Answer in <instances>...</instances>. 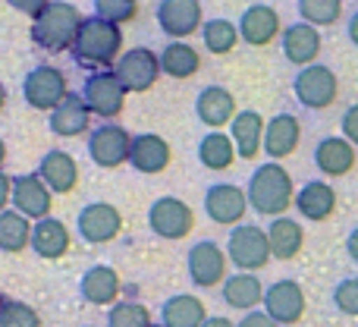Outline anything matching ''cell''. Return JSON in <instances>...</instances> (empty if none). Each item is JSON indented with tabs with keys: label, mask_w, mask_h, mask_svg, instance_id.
Segmentation results:
<instances>
[{
	"label": "cell",
	"mask_w": 358,
	"mask_h": 327,
	"mask_svg": "<svg viewBox=\"0 0 358 327\" xmlns=\"http://www.w3.org/2000/svg\"><path fill=\"white\" fill-rule=\"evenodd\" d=\"M73 57L79 67H88L94 73L107 67H117V60L123 57V29L101 16L82 19V29L73 44Z\"/></svg>",
	"instance_id": "1"
},
{
	"label": "cell",
	"mask_w": 358,
	"mask_h": 327,
	"mask_svg": "<svg viewBox=\"0 0 358 327\" xmlns=\"http://www.w3.org/2000/svg\"><path fill=\"white\" fill-rule=\"evenodd\" d=\"M248 204L264 217H283L286 208L296 204V186L286 167H280L277 161L261 164L258 170L248 179Z\"/></svg>",
	"instance_id": "2"
},
{
	"label": "cell",
	"mask_w": 358,
	"mask_h": 327,
	"mask_svg": "<svg viewBox=\"0 0 358 327\" xmlns=\"http://www.w3.org/2000/svg\"><path fill=\"white\" fill-rule=\"evenodd\" d=\"M82 13L66 0H50L38 19H31V41L41 50L60 54V50H73L76 35L82 29Z\"/></svg>",
	"instance_id": "3"
},
{
	"label": "cell",
	"mask_w": 358,
	"mask_h": 327,
	"mask_svg": "<svg viewBox=\"0 0 358 327\" xmlns=\"http://www.w3.org/2000/svg\"><path fill=\"white\" fill-rule=\"evenodd\" d=\"M227 255L239 271H252V274L261 271V267L273 258L267 230L255 227V223H239V227H233L229 230V239H227Z\"/></svg>",
	"instance_id": "4"
},
{
	"label": "cell",
	"mask_w": 358,
	"mask_h": 327,
	"mask_svg": "<svg viewBox=\"0 0 358 327\" xmlns=\"http://www.w3.org/2000/svg\"><path fill=\"white\" fill-rule=\"evenodd\" d=\"M292 92H296V101L308 111H327L330 104L340 95V79L330 67L324 63H311V67L299 69L296 79H292Z\"/></svg>",
	"instance_id": "5"
},
{
	"label": "cell",
	"mask_w": 358,
	"mask_h": 327,
	"mask_svg": "<svg viewBox=\"0 0 358 327\" xmlns=\"http://www.w3.org/2000/svg\"><path fill=\"white\" fill-rule=\"evenodd\" d=\"M66 95H69L66 76H63V69L50 67V63L35 67L22 79V98L35 111H57L66 101Z\"/></svg>",
	"instance_id": "6"
},
{
	"label": "cell",
	"mask_w": 358,
	"mask_h": 327,
	"mask_svg": "<svg viewBox=\"0 0 358 327\" xmlns=\"http://www.w3.org/2000/svg\"><path fill=\"white\" fill-rule=\"evenodd\" d=\"M82 98L92 107L94 117L113 120V117H120L126 107V85L120 82V76L113 73V69H98V73H92L85 79Z\"/></svg>",
	"instance_id": "7"
},
{
	"label": "cell",
	"mask_w": 358,
	"mask_h": 327,
	"mask_svg": "<svg viewBox=\"0 0 358 327\" xmlns=\"http://www.w3.org/2000/svg\"><path fill=\"white\" fill-rule=\"evenodd\" d=\"M148 227L161 239H185L195 227V214L182 198L164 195L148 208Z\"/></svg>",
	"instance_id": "8"
},
{
	"label": "cell",
	"mask_w": 358,
	"mask_h": 327,
	"mask_svg": "<svg viewBox=\"0 0 358 327\" xmlns=\"http://www.w3.org/2000/svg\"><path fill=\"white\" fill-rule=\"evenodd\" d=\"M113 73L120 76V82L126 85V92H136V95L148 92V88H155L157 76L164 73L161 54H155L151 48H132L117 60Z\"/></svg>",
	"instance_id": "9"
},
{
	"label": "cell",
	"mask_w": 358,
	"mask_h": 327,
	"mask_svg": "<svg viewBox=\"0 0 358 327\" xmlns=\"http://www.w3.org/2000/svg\"><path fill=\"white\" fill-rule=\"evenodd\" d=\"M76 230L85 242L92 246H104V242H113L123 230V214L117 211V204L110 202H92L79 211L76 217Z\"/></svg>",
	"instance_id": "10"
},
{
	"label": "cell",
	"mask_w": 358,
	"mask_h": 327,
	"mask_svg": "<svg viewBox=\"0 0 358 327\" xmlns=\"http://www.w3.org/2000/svg\"><path fill=\"white\" fill-rule=\"evenodd\" d=\"M227 261H229V255L210 239L195 242L189 249V255H185V267H189L192 284L201 286V290H210L220 280H227Z\"/></svg>",
	"instance_id": "11"
},
{
	"label": "cell",
	"mask_w": 358,
	"mask_h": 327,
	"mask_svg": "<svg viewBox=\"0 0 358 327\" xmlns=\"http://www.w3.org/2000/svg\"><path fill=\"white\" fill-rule=\"evenodd\" d=\"M88 155L98 167L113 170V167L126 164L132 155V136L117 123H104L88 136Z\"/></svg>",
	"instance_id": "12"
},
{
	"label": "cell",
	"mask_w": 358,
	"mask_h": 327,
	"mask_svg": "<svg viewBox=\"0 0 358 327\" xmlns=\"http://www.w3.org/2000/svg\"><path fill=\"white\" fill-rule=\"evenodd\" d=\"M248 208H252L248 204V192L233 183H217L204 192V211L220 227H239Z\"/></svg>",
	"instance_id": "13"
},
{
	"label": "cell",
	"mask_w": 358,
	"mask_h": 327,
	"mask_svg": "<svg viewBox=\"0 0 358 327\" xmlns=\"http://www.w3.org/2000/svg\"><path fill=\"white\" fill-rule=\"evenodd\" d=\"M157 25L167 38H182L201 32L204 25V13H201V0H161L157 4Z\"/></svg>",
	"instance_id": "14"
},
{
	"label": "cell",
	"mask_w": 358,
	"mask_h": 327,
	"mask_svg": "<svg viewBox=\"0 0 358 327\" xmlns=\"http://www.w3.org/2000/svg\"><path fill=\"white\" fill-rule=\"evenodd\" d=\"M305 290L296 280H273L264 293V312L273 318L280 327L283 324H299L305 315Z\"/></svg>",
	"instance_id": "15"
},
{
	"label": "cell",
	"mask_w": 358,
	"mask_h": 327,
	"mask_svg": "<svg viewBox=\"0 0 358 327\" xmlns=\"http://www.w3.org/2000/svg\"><path fill=\"white\" fill-rule=\"evenodd\" d=\"M13 208L29 221H44L54 208V192L38 173H25V176L13 179Z\"/></svg>",
	"instance_id": "16"
},
{
	"label": "cell",
	"mask_w": 358,
	"mask_h": 327,
	"mask_svg": "<svg viewBox=\"0 0 358 327\" xmlns=\"http://www.w3.org/2000/svg\"><path fill=\"white\" fill-rule=\"evenodd\" d=\"M239 35L248 48H267L273 38L283 35V22L280 13L271 4H252L239 16Z\"/></svg>",
	"instance_id": "17"
},
{
	"label": "cell",
	"mask_w": 358,
	"mask_h": 327,
	"mask_svg": "<svg viewBox=\"0 0 358 327\" xmlns=\"http://www.w3.org/2000/svg\"><path fill=\"white\" fill-rule=\"evenodd\" d=\"M280 44H283V57L289 63H296L299 69L317 63V57H321V32L308 22L286 25L283 35H280Z\"/></svg>",
	"instance_id": "18"
},
{
	"label": "cell",
	"mask_w": 358,
	"mask_h": 327,
	"mask_svg": "<svg viewBox=\"0 0 358 327\" xmlns=\"http://www.w3.org/2000/svg\"><path fill=\"white\" fill-rule=\"evenodd\" d=\"M358 164V148L346 136H327L315 145V167L324 176H346Z\"/></svg>",
	"instance_id": "19"
},
{
	"label": "cell",
	"mask_w": 358,
	"mask_h": 327,
	"mask_svg": "<svg viewBox=\"0 0 358 327\" xmlns=\"http://www.w3.org/2000/svg\"><path fill=\"white\" fill-rule=\"evenodd\" d=\"M195 113H198V120H201L204 126H210V130L217 132V130H223L227 123H233L239 111H236L233 92H227V88H220V85H208V88L198 92Z\"/></svg>",
	"instance_id": "20"
},
{
	"label": "cell",
	"mask_w": 358,
	"mask_h": 327,
	"mask_svg": "<svg viewBox=\"0 0 358 327\" xmlns=\"http://www.w3.org/2000/svg\"><path fill=\"white\" fill-rule=\"evenodd\" d=\"M299 142H302V123H299L292 113H277V117H271V123H267V130H264V155L271 158V161L289 158L292 151L299 148Z\"/></svg>",
	"instance_id": "21"
},
{
	"label": "cell",
	"mask_w": 358,
	"mask_h": 327,
	"mask_svg": "<svg viewBox=\"0 0 358 327\" xmlns=\"http://www.w3.org/2000/svg\"><path fill=\"white\" fill-rule=\"evenodd\" d=\"M173 161V151H170V142L155 132H142V136L132 139V155H129V164L136 167L138 173H164Z\"/></svg>",
	"instance_id": "22"
},
{
	"label": "cell",
	"mask_w": 358,
	"mask_h": 327,
	"mask_svg": "<svg viewBox=\"0 0 358 327\" xmlns=\"http://www.w3.org/2000/svg\"><path fill=\"white\" fill-rule=\"evenodd\" d=\"M264 130H267V123L258 111H239L236 113V120L229 123V139L236 142L239 158L252 161V158H258L261 151H264Z\"/></svg>",
	"instance_id": "23"
},
{
	"label": "cell",
	"mask_w": 358,
	"mask_h": 327,
	"mask_svg": "<svg viewBox=\"0 0 358 327\" xmlns=\"http://www.w3.org/2000/svg\"><path fill=\"white\" fill-rule=\"evenodd\" d=\"M296 211L305 217V221H327V217H334L336 211V192L330 183H324V179H311V183H305L302 189L296 192Z\"/></svg>",
	"instance_id": "24"
},
{
	"label": "cell",
	"mask_w": 358,
	"mask_h": 327,
	"mask_svg": "<svg viewBox=\"0 0 358 327\" xmlns=\"http://www.w3.org/2000/svg\"><path fill=\"white\" fill-rule=\"evenodd\" d=\"M38 176L50 186V192H57V195H69V192L76 189V183H79V164L73 161V155L54 148L41 158Z\"/></svg>",
	"instance_id": "25"
},
{
	"label": "cell",
	"mask_w": 358,
	"mask_h": 327,
	"mask_svg": "<svg viewBox=\"0 0 358 327\" xmlns=\"http://www.w3.org/2000/svg\"><path fill=\"white\" fill-rule=\"evenodd\" d=\"M88 123H92V107H88L85 98L76 92H69L66 101H63L57 111H50V130H54L60 139L82 136V132L88 130Z\"/></svg>",
	"instance_id": "26"
},
{
	"label": "cell",
	"mask_w": 358,
	"mask_h": 327,
	"mask_svg": "<svg viewBox=\"0 0 358 327\" xmlns=\"http://www.w3.org/2000/svg\"><path fill=\"white\" fill-rule=\"evenodd\" d=\"M79 293L92 305H117L120 299V274L107 265H94L82 274Z\"/></svg>",
	"instance_id": "27"
},
{
	"label": "cell",
	"mask_w": 358,
	"mask_h": 327,
	"mask_svg": "<svg viewBox=\"0 0 358 327\" xmlns=\"http://www.w3.org/2000/svg\"><path fill=\"white\" fill-rule=\"evenodd\" d=\"M31 249L35 255L48 261H57L69 252V230L63 221L57 217H44V221H35V230H31Z\"/></svg>",
	"instance_id": "28"
},
{
	"label": "cell",
	"mask_w": 358,
	"mask_h": 327,
	"mask_svg": "<svg viewBox=\"0 0 358 327\" xmlns=\"http://www.w3.org/2000/svg\"><path fill=\"white\" fill-rule=\"evenodd\" d=\"M264 286L261 280L255 277L252 271H239L233 277L223 280V302L229 309H239V312H255V305L264 302Z\"/></svg>",
	"instance_id": "29"
},
{
	"label": "cell",
	"mask_w": 358,
	"mask_h": 327,
	"mask_svg": "<svg viewBox=\"0 0 358 327\" xmlns=\"http://www.w3.org/2000/svg\"><path fill=\"white\" fill-rule=\"evenodd\" d=\"M267 239H271V252L280 261H292L305 246V230L299 221L292 217H273L271 227H267Z\"/></svg>",
	"instance_id": "30"
},
{
	"label": "cell",
	"mask_w": 358,
	"mask_h": 327,
	"mask_svg": "<svg viewBox=\"0 0 358 327\" xmlns=\"http://www.w3.org/2000/svg\"><path fill=\"white\" fill-rule=\"evenodd\" d=\"M204 321H208V309H204L201 299L189 296V293L170 296L161 309V324L164 327H201Z\"/></svg>",
	"instance_id": "31"
},
{
	"label": "cell",
	"mask_w": 358,
	"mask_h": 327,
	"mask_svg": "<svg viewBox=\"0 0 358 327\" xmlns=\"http://www.w3.org/2000/svg\"><path fill=\"white\" fill-rule=\"evenodd\" d=\"M161 69L170 79H189V76H195L201 69V54L185 41H170L161 50Z\"/></svg>",
	"instance_id": "32"
},
{
	"label": "cell",
	"mask_w": 358,
	"mask_h": 327,
	"mask_svg": "<svg viewBox=\"0 0 358 327\" xmlns=\"http://www.w3.org/2000/svg\"><path fill=\"white\" fill-rule=\"evenodd\" d=\"M31 230L35 223L19 211H3L0 214V252L19 255L25 246H31Z\"/></svg>",
	"instance_id": "33"
},
{
	"label": "cell",
	"mask_w": 358,
	"mask_h": 327,
	"mask_svg": "<svg viewBox=\"0 0 358 327\" xmlns=\"http://www.w3.org/2000/svg\"><path fill=\"white\" fill-rule=\"evenodd\" d=\"M236 158H239L236 142L229 136H223V132H208L198 142V161L208 167V170H229Z\"/></svg>",
	"instance_id": "34"
},
{
	"label": "cell",
	"mask_w": 358,
	"mask_h": 327,
	"mask_svg": "<svg viewBox=\"0 0 358 327\" xmlns=\"http://www.w3.org/2000/svg\"><path fill=\"white\" fill-rule=\"evenodd\" d=\"M201 41L210 54L220 57V54H229L242 41V35H239V25L229 22V19H208L201 25Z\"/></svg>",
	"instance_id": "35"
},
{
	"label": "cell",
	"mask_w": 358,
	"mask_h": 327,
	"mask_svg": "<svg viewBox=\"0 0 358 327\" xmlns=\"http://www.w3.org/2000/svg\"><path fill=\"white\" fill-rule=\"evenodd\" d=\"M299 16L315 29L336 25L343 16V0H299Z\"/></svg>",
	"instance_id": "36"
},
{
	"label": "cell",
	"mask_w": 358,
	"mask_h": 327,
	"mask_svg": "<svg viewBox=\"0 0 358 327\" xmlns=\"http://www.w3.org/2000/svg\"><path fill=\"white\" fill-rule=\"evenodd\" d=\"M107 327H151V312L142 302H117L107 312Z\"/></svg>",
	"instance_id": "37"
},
{
	"label": "cell",
	"mask_w": 358,
	"mask_h": 327,
	"mask_svg": "<svg viewBox=\"0 0 358 327\" xmlns=\"http://www.w3.org/2000/svg\"><path fill=\"white\" fill-rule=\"evenodd\" d=\"M94 16L126 25L138 16V0H94Z\"/></svg>",
	"instance_id": "38"
},
{
	"label": "cell",
	"mask_w": 358,
	"mask_h": 327,
	"mask_svg": "<svg viewBox=\"0 0 358 327\" xmlns=\"http://www.w3.org/2000/svg\"><path fill=\"white\" fill-rule=\"evenodd\" d=\"M0 327H41V318L31 305L19 302V299H6L3 312H0Z\"/></svg>",
	"instance_id": "39"
},
{
	"label": "cell",
	"mask_w": 358,
	"mask_h": 327,
	"mask_svg": "<svg viewBox=\"0 0 358 327\" xmlns=\"http://www.w3.org/2000/svg\"><path fill=\"white\" fill-rule=\"evenodd\" d=\"M334 305L346 318H358V277H343L334 286Z\"/></svg>",
	"instance_id": "40"
},
{
	"label": "cell",
	"mask_w": 358,
	"mask_h": 327,
	"mask_svg": "<svg viewBox=\"0 0 358 327\" xmlns=\"http://www.w3.org/2000/svg\"><path fill=\"white\" fill-rule=\"evenodd\" d=\"M340 130H343V136L358 148V104L346 107V113H343V120H340Z\"/></svg>",
	"instance_id": "41"
},
{
	"label": "cell",
	"mask_w": 358,
	"mask_h": 327,
	"mask_svg": "<svg viewBox=\"0 0 358 327\" xmlns=\"http://www.w3.org/2000/svg\"><path fill=\"white\" fill-rule=\"evenodd\" d=\"M6 4H10L16 13H25V16L38 19V16L44 13V6L50 4V0H6Z\"/></svg>",
	"instance_id": "42"
},
{
	"label": "cell",
	"mask_w": 358,
	"mask_h": 327,
	"mask_svg": "<svg viewBox=\"0 0 358 327\" xmlns=\"http://www.w3.org/2000/svg\"><path fill=\"white\" fill-rule=\"evenodd\" d=\"M236 327H280V324L273 321L267 312H245V318H242Z\"/></svg>",
	"instance_id": "43"
},
{
	"label": "cell",
	"mask_w": 358,
	"mask_h": 327,
	"mask_svg": "<svg viewBox=\"0 0 358 327\" xmlns=\"http://www.w3.org/2000/svg\"><path fill=\"white\" fill-rule=\"evenodd\" d=\"M6 204H13V176L0 170V214L6 211Z\"/></svg>",
	"instance_id": "44"
},
{
	"label": "cell",
	"mask_w": 358,
	"mask_h": 327,
	"mask_svg": "<svg viewBox=\"0 0 358 327\" xmlns=\"http://www.w3.org/2000/svg\"><path fill=\"white\" fill-rule=\"evenodd\" d=\"M346 252H349V258L358 265V227L349 230V236H346Z\"/></svg>",
	"instance_id": "45"
},
{
	"label": "cell",
	"mask_w": 358,
	"mask_h": 327,
	"mask_svg": "<svg viewBox=\"0 0 358 327\" xmlns=\"http://www.w3.org/2000/svg\"><path fill=\"white\" fill-rule=\"evenodd\" d=\"M346 35H349V41L358 48V10L349 16V22H346Z\"/></svg>",
	"instance_id": "46"
},
{
	"label": "cell",
	"mask_w": 358,
	"mask_h": 327,
	"mask_svg": "<svg viewBox=\"0 0 358 327\" xmlns=\"http://www.w3.org/2000/svg\"><path fill=\"white\" fill-rule=\"evenodd\" d=\"M201 327H236V324L229 321V318H220V315H217V318H208V321H204Z\"/></svg>",
	"instance_id": "47"
},
{
	"label": "cell",
	"mask_w": 358,
	"mask_h": 327,
	"mask_svg": "<svg viewBox=\"0 0 358 327\" xmlns=\"http://www.w3.org/2000/svg\"><path fill=\"white\" fill-rule=\"evenodd\" d=\"M3 161H6V145H3V139H0V167H3Z\"/></svg>",
	"instance_id": "48"
},
{
	"label": "cell",
	"mask_w": 358,
	"mask_h": 327,
	"mask_svg": "<svg viewBox=\"0 0 358 327\" xmlns=\"http://www.w3.org/2000/svg\"><path fill=\"white\" fill-rule=\"evenodd\" d=\"M3 104H6V88L0 85V111H3Z\"/></svg>",
	"instance_id": "49"
},
{
	"label": "cell",
	"mask_w": 358,
	"mask_h": 327,
	"mask_svg": "<svg viewBox=\"0 0 358 327\" xmlns=\"http://www.w3.org/2000/svg\"><path fill=\"white\" fill-rule=\"evenodd\" d=\"M3 305H6V299H3V296H0V312H3Z\"/></svg>",
	"instance_id": "50"
},
{
	"label": "cell",
	"mask_w": 358,
	"mask_h": 327,
	"mask_svg": "<svg viewBox=\"0 0 358 327\" xmlns=\"http://www.w3.org/2000/svg\"><path fill=\"white\" fill-rule=\"evenodd\" d=\"M151 327H164V324H151Z\"/></svg>",
	"instance_id": "51"
}]
</instances>
